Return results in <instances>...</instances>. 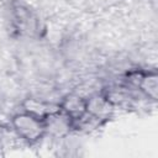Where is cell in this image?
Returning <instances> with one entry per match:
<instances>
[{
  "label": "cell",
  "mask_w": 158,
  "mask_h": 158,
  "mask_svg": "<svg viewBox=\"0 0 158 158\" xmlns=\"http://www.w3.org/2000/svg\"><path fill=\"white\" fill-rule=\"evenodd\" d=\"M11 127L15 135L28 144H33L46 136L44 121L23 110L12 116Z\"/></svg>",
  "instance_id": "obj_1"
},
{
  "label": "cell",
  "mask_w": 158,
  "mask_h": 158,
  "mask_svg": "<svg viewBox=\"0 0 158 158\" xmlns=\"http://www.w3.org/2000/svg\"><path fill=\"white\" fill-rule=\"evenodd\" d=\"M115 110V105L102 94H95L86 99V117L102 122L109 120Z\"/></svg>",
  "instance_id": "obj_2"
},
{
  "label": "cell",
  "mask_w": 158,
  "mask_h": 158,
  "mask_svg": "<svg viewBox=\"0 0 158 158\" xmlns=\"http://www.w3.org/2000/svg\"><path fill=\"white\" fill-rule=\"evenodd\" d=\"M143 95L148 99L156 100L158 91V77L153 72H133L128 79Z\"/></svg>",
  "instance_id": "obj_3"
},
{
  "label": "cell",
  "mask_w": 158,
  "mask_h": 158,
  "mask_svg": "<svg viewBox=\"0 0 158 158\" xmlns=\"http://www.w3.org/2000/svg\"><path fill=\"white\" fill-rule=\"evenodd\" d=\"M59 106L73 123L83 121L86 117V99L78 94H69L59 102Z\"/></svg>",
  "instance_id": "obj_4"
},
{
  "label": "cell",
  "mask_w": 158,
  "mask_h": 158,
  "mask_svg": "<svg viewBox=\"0 0 158 158\" xmlns=\"http://www.w3.org/2000/svg\"><path fill=\"white\" fill-rule=\"evenodd\" d=\"M44 125H46V135L52 136L54 138H62L67 136L69 131L74 127L73 121L62 110L47 117Z\"/></svg>",
  "instance_id": "obj_5"
},
{
  "label": "cell",
  "mask_w": 158,
  "mask_h": 158,
  "mask_svg": "<svg viewBox=\"0 0 158 158\" xmlns=\"http://www.w3.org/2000/svg\"><path fill=\"white\" fill-rule=\"evenodd\" d=\"M22 107H23V111L30 112V114L35 115L36 117H38L43 121H46V118L49 117L51 115L60 111L59 104L43 101V100H40V99H35V98L26 99L22 102Z\"/></svg>",
  "instance_id": "obj_6"
},
{
  "label": "cell",
  "mask_w": 158,
  "mask_h": 158,
  "mask_svg": "<svg viewBox=\"0 0 158 158\" xmlns=\"http://www.w3.org/2000/svg\"><path fill=\"white\" fill-rule=\"evenodd\" d=\"M4 133H5V128H4V126L0 123V142H1V139L4 138Z\"/></svg>",
  "instance_id": "obj_7"
}]
</instances>
